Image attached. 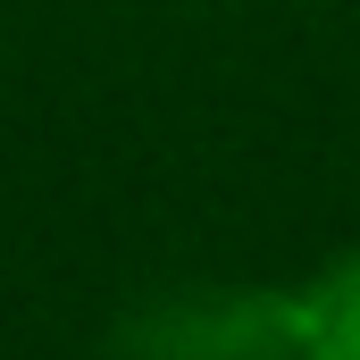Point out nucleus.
Here are the masks:
<instances>
[{"label":"nucleus","instance_id":"obj_1","mask_svg":"<svg viewBox=\"0 0 360 360\" xmlns=\"http://www.w3.org/2000/svg\"><path fill=\"white\" fill-rule=\"evenodd\" d=\"M109 360H293V285H168L143 293Z\"/></svg>","mask_w":360,"mask_h":360},{"label":"nucleus","instance_id":"obj_2","mask_svg":"<svg viewBox=\"0 0 360 360\" xmlns=\"http://www.w3.org/2000/svg\"><path fill=\"white\" fill-rule=\"evenodd\" d=\"M293 360H360V243L293 285Z\"/></svg>","mask_w":360,"mask_h":360}]
</instances>
